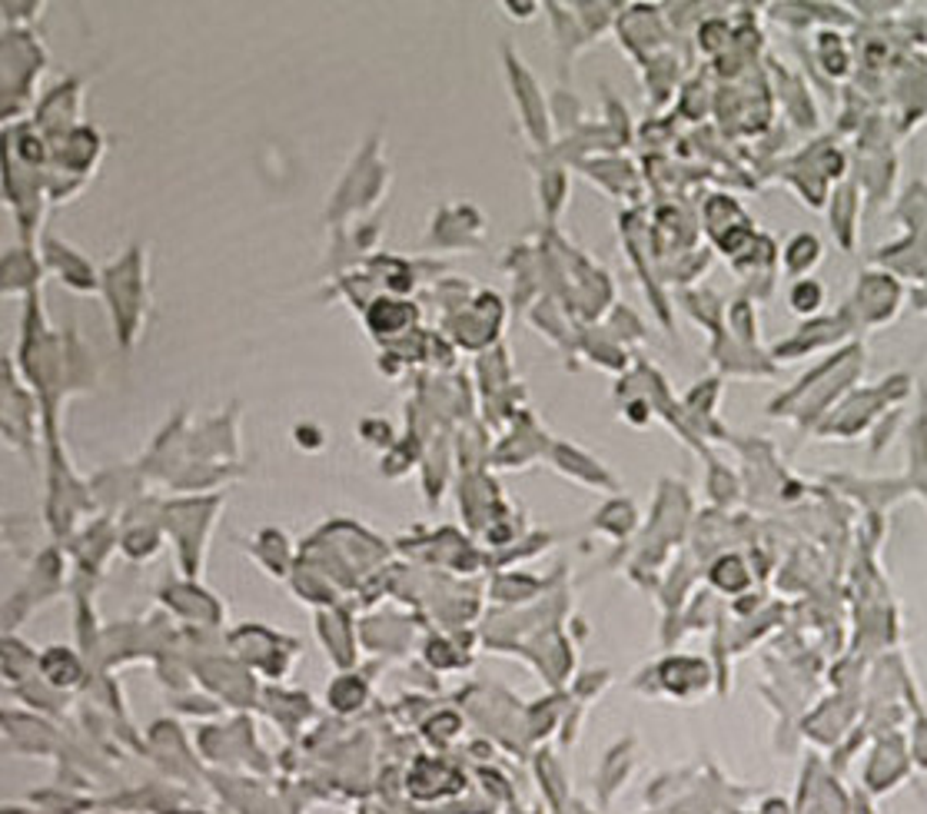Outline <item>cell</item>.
Here are the masks:
<instances>
[{
    "mask_svg": "<svg viewBox=\"0 0 927 814\" xmlns=\"http://www.w3.org/2000/svg\"><path fill=\"white\" fill-rule=\"evenodd\" d=\"M901 300H904V287L894 274H888V269H865L857 277L847 309L857 329H881L901 313Z\"/></svg>",
    "mask_w": 927,
    "mask_h": 814,
    "instance_id": "obj_2",
    "label": "cell"
},
{
    "mask_svg": "<svg viewBox=\"0 0 927 814\" xmlns=\"http://www.w3.org/2000/svg\"><path fill=\"white\" fill-rule=\"evenodd\" d=\"M828 303V290L821 280L815 277H805V280H794L791 283V293H788V306L794 316H805V319H815Z\"/></svg>",
    "mask_w": 927,
    "mask_h": 814,
    "instance_id": "obj_7",
    "label": "cell"
},
{
    "mask_svg": "<svg viewBox=\"0 0 927 814\" xmlns=\"http://www.w3.org/2000/svg\"><path fill=\"white\" fill-rule=\"evenodd\" d=\"M911 389V376H888L875 389H857L847 392V399L834 410L831 423L821 426L825 436H857L865 426H875L881 410H894V402L904 399Z\"/></svg>",
    "mask_w": 927,
    "mask_h": 814,
    "instance_id": "obj_1",
    "label": "cell"
},
{
    "mask_svg": "<svg viewBox=\"0 0 927 814\" xmlns=\"http://www.w3.org/2000/svg\"><path fill=\"white\" fill-rule=\"evenodd\" d=\"M821 259H825V243L815 233H794L781 250V266L794 280H805Z\"/></svg>",
    "mask_w": 927,
    "mask_h": 814,
    "instance_id": "obj_5",
    "label": "cell"
},
{
    "mask_svg": "<svg viewBox=\"0 0 927 814\" xmlns=\"http://www.w3.org/2000/svg\"><path fill=\"white\" fill-rule=\"evenodd\" d=\"M861 329H857V323H854V316H851V309H847V303L838 309V313H828V316H815V319H808L798 332H794L788 343H781L774 353L781 356V360H802V356H812V353H818V350H828V347H834V343H841V339H847V336H857Z\"/></svg>",
    "mask_w": 927,
    "mask_h": 814,
    "instance_id": "obj_3",
    "label": "cell"
},
{
    "mask_svg": "<svg viewBox=\"0 0 927 814\" xmlns=\"http://www.w3.org/2000/svg\"><path fill=\"white\" fill-rule=\"evenodd\" d=\"M911 472H924L927 469V399L920 402L917 423L911 429Z\"/></svg>",
    "mask_w": 927,
    "mask_h": 814,
    "instance_id": "obj_9",
    "label": "cell"
},
{
    "mask_svg": "<svg viewBox=\"0 0 927 814\" xmlns=\"http://www.w3.org/2000/svg\"><path fill=\"white\" fill-rule=\"evenodd\" d=\"M711 582L724 592H742V588H748V569L739 556H724L711 569Z\"/></svg>",
    "mask_w": 927,
    "mask_h": 814,
    "instance_id": "obj_8",
    "label": "cell"
},
{
    "mask_svg": "<svg viewBox=\"0 0 927 814\" xmlns=\"http://www.w3.org/2000/svg\"><path fill=\"white\" fill-rule=\"evenodd\" d=\"M815 44H818V63H821L825 77L847 81L851 77V44L838 31H831V27H821Z\"/></svg>",
    "mask_w": 927,
    "mask_h": 814,
    "instance_id": "obj_6",
    "label": "cell"
},
{
    "mask_svg": "<svg viewBox=\"0 0 927 814\" xmlns=\"http://www.w3.org/2000/svg\"><path fill=\"white\" fill-rule=\"evenodd\" d=\"M825 210H828L838 250L851 253L857 246V227H861V210H865V193H861V186L854 180L838 183L831 190V199H828Z\"/></svg>",
    "mask_w": 927,
    "mask_h": 814,
    "instance_id": "obj_4",
    "label": "cell"
}]
</instances>
